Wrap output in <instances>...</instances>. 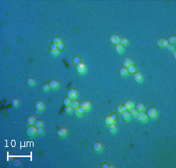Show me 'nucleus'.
I'll return each instance as SVG.
<instances>
[{
    "instance_id": "f257e3e1",
    "label": "nucleus",
    "mask_w": 176,
    "mask_h": 168,
    "mask_svg": "<svg viewBox=\"0 0 176 168\" xmlns=\"http://www.w3.org/2000/svg\"><path fill=\"white\" fill-rule=\"evenodd\" d=\"M157 114H158L157 109L155 107H150L147 109L146 115H147V116H149L150 118L154 119L157 116Z\"/></svg>"
},
{
    "instance_id": "f03ea898",
    "label": "nucleus",
    "mask_w": 176,
    "mask_h": 168,
    "mask_svg": "<svg viewBox=\"0 0 176 168\" xmlns=\"http://www.w3.org/2000/svg\"><path fill=\"white\" fill-rule=\"evenodd\" d=\"M37 134V128L35 126H30L26 129V134L28 137H34Z\"/></svg>"
},
{
    "instance_id": "7ed1b4c3",
    "label": "nucleus",
    "mask_w": 176,
    "mask_h": 168,
    "mask_svg": "<svg viewBox=\"0 0 176 168\" xmlns=\"http://www.w3.org/2000/svg\"><path fill=\"white\" fill-rule=\"evenodd\" d=\"M76 70H77V71L79 73H84L85 72L86 70V66L85 63H78V64H76Z\"/></svg>"
},
{
    "instance_id": "20e7f679",
    "label": "nucleus",
    "mask_w": 176,
    "mask_h": 168,
    "mask_svg": "<svg viewBox=\"0 0 176 168\" xmlns=\"http://www.w3.org/2000/svg\"><path fill=\"white\" fill-rule=\"evenodd\" d=\"M157 45H158L159 47H166L167 45H168V42H167V40L166 39H164V38H160V39H158L157 40Z\"/></svg>"
},
{
    "instance_id": "39448f33",
    "label": "nucleus",
    "mask_w": 176,
    "mask_h": 168,
    "mask_svg": "<svg viewBox=\"0 0 176 168\" xmlns=\"http://www.w3.org/2000/svg\"><path fill=\"white\" fill-rule=\"evenodd\" d=\"M109 39H110V42L112 44H114L115 45L120 43V38L117 34H111L110 36Z\"/></svg>"
},
{
    "instance_id": "423d86ee",
    "label": "nucleus",
    "mask_w": 176,
    "mask_h": 168,
    "mask_svg": "<svg viewBox=\"0 0 176 168\" xmlns=\"http://www.w3.org/2000/svg\"><path fill=\"white\" fill-rule=\"evenodd\" d=\"M136 118H137L138 120H139V121H141V122H145V121H147L148 116H147V115H146V113H145L143 111H142V112H139V113H137Z\"/></svg>"
},
{
    "instance_id": "0eeeda50",
    "label": "nucleus",
    "mask_w": 176,
    "mask_h": 168,
    "mask_svg": "<svg viewBox=\"0 0 176 168\" xmlns=\"http://www.w3.org/2000/svg\"><path fill=\"white\" fill-rule=\"evenodd\" d=\"M35 107L37 111H42L45 108V104L42 100H37L35 103Z\"/></svg>"
},
{
    "instance_id": "6e6552de",
    "label": "nucleus",
    "mask_w": 176,
    "mask_h": 168,
    "mask_svg": "<svg viewBox=\"0 0 176 168\" xmlns=\"http://www.w3.org/2000/svg\"><path fill=\"white\" fill-rule=\"evenodd\" d=\"M79 106H80V108L82 109L84 111H87L91 107V103H90V102H88V101H83L80 103Z\"/></svg>"
},
{
    "instance_id": "1a4fd4ad",
    "label": "nucleus",
    "mask_w": 176,
    "mask_h": 168,
    "mask_svg": "<svg viewBox=\"0 0 176 168\" xmlns=\"http://www.w3.org/2000/svg\"><path fill=\"white\" fill-rule=\"evenodd\" d=\"M78 95V92L75 89L71 88L67 91V97L70 99H75Z\"/></svg>"
},
{
    "instance_id": "9d476101",
    "label": "nucleus",
    "mask_w": 176,
    "mask_h": 168,
    "mask_svg": "<svg viewBox=\"0 0 176 168\" xmlns=\"http://www.w3.org/2000/svg\"><path fill=\"white\" fill-rule=\"evenodd\" d=\"M103 149V145L99 142H94L93 143V150L96 152H101Z\"/></svg>"
},
{
    "instance_id": "9b49d317",
    "label": "nucleus",
    "mask_w": 176,
    "mask_h": 168,
    "mask_svg": "<svg viewBox=\"0 0 176 168\" xmlns=\"http://www.w3.org/2000/svg\"><path fill=\"white\" fill-rule=\"evenodd\" d=\"M122 64H123L124 67L128 68L129 67H131L132 65V60L130 59V58L126 57L123 60V61H122Z\"/></svg>"
},
{
    "instance_id": "f8f14e48",
    "label": "nucleus",
    "mask_w": 176,
    "mask_h": 168,
    "mask_svg": "<svg viewBox=\"0 0 176 168\" xmlns=\"http://www.w3.org/2000/svg\"><path fill=\"white\" fill-rule=\"evenodd\" d=\"M133 105H134V103L131 99H127L124 103V108H125V109H131L132 108H133Z\"/></svg>"
},
{
    "instance_id": "ddd939ff",
    "label": "nucleus",
    "mask_w": 176,
    "mask_h": 168,
    "mask_svg": "<svg viewBox=\"0 0 176 168\" xmlns=\"http://www.w3.org/2000/svg\"><path fill=\"white\" fill-rule=\"evenodd\" d=\"M114 121H115V120L114 119L112 116H106L105 119H104V122H105L106 125H111V124L114 123Z\"/></svg>"
},
{
    "instance_id": "4468645a",
    "label": "nucleus",
    "mask_w": 176,
    "mask_h": 168,
    "mask_svg": "<svg viewBox=\"0 0 176 168\" xmlns=\"http://www.w3.org/2000/svg\"><path fill=\"white\" fill-rule=\"evenodd\" d=\"M49 85L51 89H57L59 87V85H60V83L56 80H52L49 81Z\"/></svg>"
},
{
    "instance_id": "2eb2a0df",
    "label": "nucleus",
    "mask_w": 176,
    "mask_h": 168,
    "mask_svg": "<svg viewBox=\"0 0 176 168\" xmlns=\"http://www.w3.org/2000/svg\"><path fill=\"white\" fill-rule=\"evenodd\" d=\"M27 124H28V125L32 126V125H34V124H35V122H36V118H35V116L31 115L27 117Z\"/></svg>"
},
{
    "instance_id": "dca6fc26",
    "label": "nucleus",
    "mask_w": 176,
    "mask_h": 168,
    "mask_svg": "<svg viewBox=\"0 0 176 168\" xmlns=\"http://www.w3.org/2000/svg\"><path fill=\"white\" fill-rule=\"evenodd\" d=\"M57 135L58 136H60V137H64L66 134H67V129L64 128H59L57 130Z\"/></svg>"
},
{
    "instance_id": "f3484780",
    "label": "nucleus",
    "mask_w": 176,
    "mask_h": 168,
    "mask_svg": "<svg viewBox=\"0 0 176 168\" xmlns=\"http://www.w3.org/2000/svg\"><path fill=\"white\" fill-rule=\"evenodd\" d=\"M61 44H62V41L59 37H55L53 39V45H54V46L59 47Z\"/></svg>"
},
{
    "instance_id": "a211bd4d",
    "label": "nucleus",
    "mask_w": 176,
    "mask_h": 168,
    "mask_svg": "<svg viewBox=\"0 0 176 168\" xmlns=\"http://www.w3.org/2000/svg\"><path fill=\"white\" fill-rule=\"evenodd\" d=\"M134 80L135 81H136V82L139 83L141 82V81H142V73L140 72H138V73H136L134 75Z\"/></svg>"
},
{
    "instance_id": "6ab92c4d",
    "label": "nucleus",
    "mask_w": 176,
    "mask_h": 168,
    "mask_svg": "<svg viewBox=\"0 0 176 168\" xmlns=\"http://www.w3.org/2000/svg\"><path fill=\"white\" fill-rule=\"evenodd\" d=\"M74 113H75V115L77 116H81L83 115V113H85V111L83 110L82 109H81L80 107H78L74 109Z\"/></svg>"
},
{
    "instance_id": "aec40b11",
    "label": "nucleus",
    "mask_w": 176,
    "mask_h": 168,
    "mask_svg": "<svg viewBox=\"0 0 176 168\" xmlns=\"http://www.w3.org/2000/svg\"><path fill=\"white\" fill-rule=\"evenodd\" d=\"M122 119L124 120V121H129L130 119H131V114H130V113L128 111H124V112H123L122 113Z\"/></svg>"
},
{
    "instance_id": "412c9836",
    "label": "nucleus",
    "mask_w": 176,
    "mask_h": 168,
    "mask_svg": "<svg viewBox=\"0 0 176 168\" xmlns=\"http://www.w3.org/2000/svg\"><path fill=\"white\" fill-rule=\"evenodd\" d=\"M59 52H60V50H59L58 47H56L54 45H52L50 48V53L51 55L53 56H57L59 54Z\"/></svg>"
},
{
    "instance_id": "4be33fe9",
    "label": "nucleus",
    "mask_w": 176,
    "mask_h": 168,
    "mask_svg": "<svg viewBox=\"0 0 176 168\" xmlns=\"http://www.w3.org/2000/svg\"><path fill=\"white\" fill-rule=\"evenodd\" d=\"M119 74L121 77H125L128 74V68L126 67H122L119 70Z\"/></svg>"
},
{
    "instance_id": "5701e85b",
    "label": "nucleus",
    "mask_w": 176,
    "mask_h": 168,
    "mask_svg": "<svg viewBox=\"0 0 176 168\" xmlns=\"http://www.w3.org/2000/svg\"><path fill=\"white\" fill-rule=\"evenodd\" d=\"M115 51L117 53H122L124 51V46L119 43V44L115 45Z\"/></svg>"
},
{
    "instance_id": "b1692460",
    "label": "nucleus",
    "mask_w": 176,
    "mask_h": 168,
    "mask_svg": "<svg viewBox=\"0 0 176 168\" xmlns=\"http://www.w3.org/2000/svg\"><path fill=\"white\" fill-rule=\"evenodd\" d=\"M136 109L138 112H142L145 109V105L142 103H139L136 106Z\"/></svg>"
},
{
    "instance_id": "393cba45",
    "label": "nucleus",
    "mask_w": 176,
    "mask_h": 168,
    "mask_svg": "<svg viewBox=\"0 0 176 168\" xmlns=\"http://www.w3.org/2000/svg\"><path fill=\"white\" fill-rule=\"evenodd\" d=\"M27 85H29V86H34L35 85V78H28L27 79Z\"/></svg>"
},
{
    "instance_id": "a878e982",
    "label": "nucleus",
    "mask_w": 176,
    "mask_h": 168,
    "mask_svg": "<svg viewBox=\"0 0 176 168\" xmlns=\"http://www.w3.org/2000/svg\"><path fill=\"white\" fill-rule=\"evenodd\" d=\"M167 40V42L170 43L171 45H174V44H175V43H176V37L174 36V35L168 37V39Z\"/></svg>"
},
{
    "instance_id": "bb28decb",
    "label": "nucleus",
    "mask_w": 176,
    "mask_h": 168,
    "mask_svg": "<svg viewBox=\"0 0 176 168\" xmlns=\"http://www.w3.org/2000/svg\"><path fill=\"white\" fill-rule=\"evenodd\" d=\"M116 109H117V113H122L123 112L125 111V108H124V105H117Z\"/></svg>"
},
{
    "instance_id": "cd10ccee",
    "label": "nucleus",
    "mask_w": 176,
    "mask_h": 168,
    "mask_svg": "<svg viewBox=\"0 0 176 168\" xmlns=\"http://www.w3.org/2000/svg\"><path fill=\"white\" fill-rule=\"evenodd\" d=\"M11 104L13 106H14V107H17V106H18L20 105V100L18 99H13L11 100Z\"/></svg>"
},
{
    "instance_id": "c85d7f7f",
    "label": "nucleus",
    "mask_w": 176,
    "mask_h": 168,
    "mask_svg": "<svg viewBox=\"0 0 176 168\" xmlns=\"http://www.w3.org/2000/svg\"><path fill=\"white\" fill-rule=\"evenodd\" d=\"M79 105H80V103H79L77 100H72V101H71V103H70V106L73 109H76V108L79 107Z\"/></svg>"
},
{
    "instance_id": "c756f323",
    "label": "nucleus",
    "mask_w": 176,
    "mask_h": 168,
    "mask_svg": "<svg viewBox=\"0 0 176 168\" xmlns=\"http://www.w3.org/2000/svg\"><path fill=\"white\" fill-rule=\"evenodd\" d=\"M128 40L127 38L123 37V38H121V39H120V44L122 45L123 46L124 45H128Z\"/></svg>"
},
{
    "instance_id": "7c9ffc66",
    "label": "nucleus",
    "mask_w": 176,
    "mask_h": 168,
    "mask_svg": "<svg viewBox=\"0 0 176 168\" xmlns=\"http://www.w3.org/2000/svg\"><path fill=\"white\" fill-rule=\"evenodd\" d=\"M43 124H44V122H43L42 120H38V121H36V122H35V125L37 128H42Z\"/></svg>"
},
{
    "instance_id": "2f4dec72",
    "label": "nucleus",
    "mask_w": 176,
    "mask_h": 168,
    "mask_svg": "<svg viewBox=\"0 0 176 168\" xmlns=\"http://www.w3.org/2000/svg\"><path fill=\"white\" fill-rule=\"evenodd\" d=\"M109 131L110 132V133H114V132H116L117 131V127L114 125V124H111V125H109Z\"/></svg>"
},
{
    "instance_id": "473e14b6",
    "label": "nucleus",
    "mask_w": 176,
    "mask_h": 168,
    "mask_svg": "<svg viewBox=\"0 0 176 168\" xmlns=\"http://www.w3.org/2000/svg\"><path fill=\"white\" fill-rule=\"evenodd\" d=\"M128 73H134L136 71V68L135 66H131V67H129L128 68Z\"/></svg>"
},
{
    "instance_id": "72a5a7b5",
    "label": "nucleus",
    "mask_w": 176,
    "mask_h": 168,
    "mask_svg": "<svg viewBox=\"0 0 176 168\" xmlns=\"http://www.w3.org/2000/svg\"><path fill=\"white\" fill-rule=\"evenodd\" d=\"M49 89H50V88H49V84L45 83V84H43V85H42V91H49Z\"/></svg>"
},
{
    "instance_id": "f704fd0d",
    "label": "nucleus",
    "mask_w": 176,
    "mask_h": 168,
    "mask_svg": "<svg viewBox=\"0 0 176 168\" xmlns=\"http://www.w3.org/2000/svg\"><path fill=\"white\" fill-rule=\"evenodd\" d=\"M71 103V99H69L68 97H66L64 99H63V104L65 106H70Z\"/></svg>"
},
{
    "instance_id": "c9c22d12",
    "label": "nucleus",
    "mask_w": 176,
    "mask_h": 168,
    "mask_svg": "<svg viewBox=\"0 0 176 168\" xmlns=\"http://www.w3.org/2000/svg\"><path fill=\"white\" fill-rule=\"evenodd\" d=\"M129 113H130V114H131V116H136L137 113H139V112H138V111L136 110V109H133V108H132L131 109H130Z\"/></svg>"
},
{
    "instance_id": "e433bc0d",
    "label": "nucleus",
    "mask_w": 176,
    "mask_h": 168,
    "mask_svg": "<svg viewBox=\"0 0 176 168\" xmlns=\"http://www.w3.org/2000/svg\"><path fill=\"white\" fill-rule=\"evenodd\" d=\"M64 110H65V112L67 113H72V111H73V108L71 107L70 106H66Z\"/></svg>"
},
{
    "instance_id": "4c0bfd02",
    "label": "nucleus",
    "mask_w": 176,
    "mask_h": 168,
    "mask_svg": "<svg viewBox=\"0 0 176 168\" xmlns=\"http://www.w3.org/2000/svg\"><path fill=\"white\" fill-rule=\"evenodd\" d=\"M166 48H167V49L168 50V51H170V52H173V51H175V46H174V45H171V44H168L167 46H166Z\"/></svg>"
},
{
    "instance_id": "58836bf2",
    "label": "nucleus",
    "mask_w": 176,
    "mask_h": 168,
    "mask_svg": "<svg viewBox=\"0 0 176 168\" xmlns=\"http://www.w3.org/2000/svg\"><path fill=\"white\" fill-rule=\"evenodd\" d=\"M44 132H45V130L42 128H37V134H39V135H42V134H44Z\"/></svg>"
},
{
    "instance_id": "ea45409f",
    "label": "nucleus",
    "mask_w": 176,
    "mask_h": 168,
    "mask_svg": "<svg viewBox=\"0 0 176 168\" xmlns=\"http://www.w3.org/2000/svg\"><path fill=\"white\" fill-rule=\"evenodd\" d=\"M20 165H21V163H20L19 159H15L13 161V166L14 167H20Z\"/></svg>"
},
{
    "instance_id": "a19ab883",
    "label": "nucleus",
    "mask_w": 176,
    "mask_h": 168,
    "mask_svg": "<svg viewBox=\"0 0 176 168\" xmlns=\"http://www.w3.org/2000/svg\"><path fill=\"white\" fill-rule=\"evenodd\" d=\"M80 61H81L80 57H78V56L74 57V59H73V62H74V63H76V64H78V63H80Z\"/></svg>"
},
{
    "instance_id": "79ce46f5",
    "label": "nucleus",
    "mask_w": 176,
    "mask_h": 168,
    "mask_svg": "<svg viewBox=\"0 0 176 168\" xmlns=\"http://www.w3.org/2000/svg\"><path fill=\"white\" fill-rule=\"evenodd\" d=\"M63 48H64V45L63 44H61L60 46L58 47V49H59V50H62V49H63Z\"/></svg>"
},
{
    "instance_id": "37998d69",
    "label": "nucleus",
    "mask_w": 176,
    "mask_h": 168,
    "mask_svg": "<svg viewBox=\"0 0 176 168\" xmlns=\"http://www.w3.org/2000/svg\"><path fill=\"white\" fill-rule=\"evenodd\" d=\"M173 57L176 58V52L175 51H173Z\"/></svg>"
},
{
    "instance_id": "c03bdc74",
    "label": "nucleus",
    "mask_w": 176,
    "mask_h": 168,
    "mask_svg": "<svg viewBox=\"0 0 176 168\" xmlns=\"http://www.w3.org/2000/svg\"><path fill=\"white\" fill-rule=\"evenodd\" d=\"M112 116H113V117H114V120H116V119H117V116H116V115H115V114H114V115H112Z\"/></svg>"
}]
</instances>
